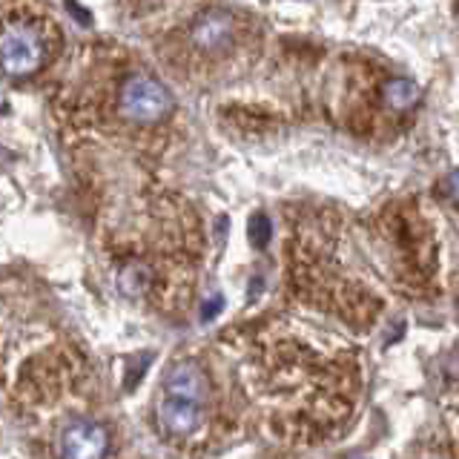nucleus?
I'll return each mask as SVG.
<instances>
[{
  "label": "nucleus",
  "instance_id": "nucleus-8",
  "mask_svg": "<svg viewBox=\"0 0 459 459\" xmlns=\"http://www.w3.org/2000/svg\"><path fill=\"white\" fill-rule=\"evenodd\" d=\"M121 290L126 296H143L147 293V287H150V270L143 267L141 262H133V264H126L121 270Z\"/></svg>",
  "mask_w": 459,
  "mask_h": 459
},
{
  "label": "nucleus",
  "instance_id": "nucleus-11",
  "mask_svg": "<svg viewBox=\"0 0 459 459\" xmlns=\"http://www.w3.org/2000/svg\"><path fill=\"white\" fill-rule=\"evenodd\" d=\"M445 193H448L456 204H459V169H454L448 178H445Z\"/></svg>",
  "mask_w": 459,
  "mask_h": 459
},
{
  "label": "nucleus",
  "instance_id": "nucleus-9",
  "mask_svg": "<svg viewBox=\"0 0 459 459\" xmlns=\"http://www.w3.org/2000/svg\"><path fill=\"white\" fill-rule=\"evenodd\" d=\"M250 241L255 244V247H267L270 241V219L264 212H258L250 219Z\"/></svg>",
  "mask_w": 459,
  "mask_h": 459
},
{
  "label": "nucleus",
  "instance_id": "nucleus-10",
  "mask_svg": "<svg viewBox=\"0 0 459 459\" xmlns=\"http://www.w3.org/2000/svg\"><path fill=\"white\" fill-rule=\"evenodd\" d=\"M224 307V299L221 296H212V299H207V305L201 307V319L204 322H210V319H215L219 316V310Z\"/></svg>",
  "mask_w": 459,
  "mask_h": 459
},
{
  "label": "nucleus",
  "instance_id": "nucleus-3",
  "mask_svg": "<svg viewBox=\"0 0 459 459\" xmlns=\"http://www.w3.org/2000/svg\"><path fill=\"white\" fill-rule=\"evenodd\" d=\"M107 454V430L95 422H72L61 437V456L66 459H98Z\"/></svg>",
  "mask_w": 459,
  "mask_h": 459
},
{
  "label": "nucleus",
  "instance_id": "nucleus-2",
  "mask_svg": "<svg viewBox=\"0 0 459 459\" xmlns=\"http://www.w3.org/2000/svg\"><path fill=\"white\" fill-rule=\"evenodd\" d=\"M43 64V43L26 26H14L0 38V69L6 75H29Z\"/></svg>",
  "mask_w": 459,
  "mask_h": 459
},
{
  "label": "nucleus",
  "instance_id": "nucleus-1",
  "mask_svg": "<svg viewBox=\"0 0 459 459\" xmlns=\"http://www.w3.org/2000/svg\"><path fill=\"white\" fill-rule=\"evenodd\" d=\"M172 109V95L150 75H135L121 90V112L133 124H155Z\"/></svg>",
  "mask_w": 459,
  "mask_h": 459
},
{
  "label": "nucleus",
  "instance_id": "nucleus-4",
  "mask_svg": "<svg viewBox=\"0 0 459 459\" xmlns=\"http://www.w3.org/2000/svg\"><path fill=\"white\" fill-rule=\"evenodd\" d=\"M233 14L230 12H221V9H210L204 12L201 18L193 23V43L198 49L204 52H219V49H227L230 40H233Z\"/></svg>",
  "mask_w": 459,
  "mask_h": 459
},
{
  "label": "nucleus",
  "instance_id": "nucleus-7",
  "mask_svg": "<svg viewBox=\"0 0 459 459\" xmlns=\"http://www.w3.org/2000/svg\"><path fill=\"white\" fill-rule=\"evenodd\" d=\"M382 98H385V104L396 109V112H405V109H413L416 104H420V86H416L413 81L408 78H391V81H385L382 86Z\"/></svg>",
  "mask_w": 459,
  "mask_h": 459
},
{
  "label": "nucleus",
  "instance_id": "nucleus-6",
  "mask_svg": "<svg viewBox=\"0 0 459 459\" xmlns=\"http://www.w3.org/2000/svg\"><path fill=\"white\" fill-rule=\"evenodd\" d=\"M164 391H167V396H178V399L201 405L210 394V385H207L204 373H201L193 362H181L169 370V377L164 382Z\"/></svg>",
  "mask_w": 459,
  "mask_h": 459
},
{
  "label": "nucleus",
  "instance_id": "nucleus-5",
  "mask_svg": "<svg viewBox=\"0 0 459 459\" xmlns=\"http://www.w3.org/2000/svg\"><path fill=\"white\" fill-rule=\"evenodd\" d=\"M158 425L172 437H190L201 425V405L178 396H164L158 402Z\"/></svg>",
  "mask_w": 459,
  "mask_h": 459
}]
</instances>
